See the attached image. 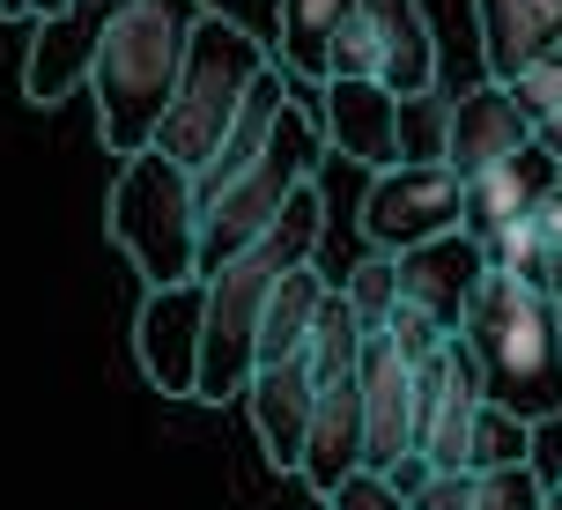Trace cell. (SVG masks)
<instances>
[{
	"instance_id": "1",
	"label": "cell",
	"mask_w": 562,
	"mask_h": 510,
	"mask_svg": "<svg viewBox=\"0 0 562 510\" xmlns=\"http://www.w3.org/2000/svg\"><path fill=\"white\" fill-rule=\"evenodd\" d=\"M318 237H326V200H318V178L289 193L267 237L245 245L237 259H223L215 274H200L207 304H200V385L193 399H237L245 377H252V333H259V311H267V288L289 274V267H311L318 259Z\"/></svg>"
},
{
	"instance_id": "2",
	"label": "cell",
	"mask_w": 562,
	"mask_h": 510,
	"mask_svg": "<svg viewBox=\"0 0 562 510\" xmlns=\"http://www.w3.org/2000/svg\"><path fill=\"white\" fill-rule=\"evenodd\" d=\"M200 15H207V0H126L104 23L82 89L97 97V141L112 148V163H126L156 141V118L178 89Z\"/></svg>"
},
{
	"instance_id": "3",
	"label": "cell",
	"mask_w": 562,
	"mask_h": 510,
	"mask_svg": "<svg viewBox=\"0 0 562 510\" xmlns=\"http://www.w3.org/2000/svg\"><path fill=\"white\" fill-rule=\"evenodd\" d=\"M451 340L474 355L481 399L504 407L510 422L540 429L562 415V340H555V304L548 296H533L510 274H481Z\"/></svg>"
},
{
	"instance_id": "4",
	"label": "cell",
	"mask_w": 562,
	"mask_h": 510,
	"mask_svg": "<svg viewBox=\"0 0 562 510\" xmlns=\"http://www.w3.org/2000/svg\"><path fill=\"white\" fill-rule=\"evenodd\" d=\"M274 59H267V45H259L245 23H223L215 8L193 23V45H186V67H178V89H170L164 118H156V156H170V163L200 170L215 148H223L229 118H237V104H245V89L267 75Z\"/></svg>"
},
{
	"instance_id": "5",
	"label": "cell",
	"mask_w": 562,
	"mask_h": 510,
	"mask_svg": "<svg viewBox=\"0 0 562 510\" xmlns=\"http://www.w3.org/2000/svg\"><path fill=\"white\" fill-rule=\"evenodd\" d=\"M104 229L112 245L140 267L148 288L193 282V252H200V200H193V170L140 148L126 156L112 178V200H104Z\"/></svg>"
},
{
	"instance_id": "6",
	"label": "cell",
	"mask_w": 562,
	"mask_h": 510,
	"mask_svg": "<svg viewBox=\"0 0 562 510\" xmlns=\"http://www.w3.org/2000/svg\"><path fill=\"white\" fill-rule=\"evenodd\" d=\"M311 170H318V118H311V104H281L274 134H267V148H259L252 163L229 178L215 200H200V252H193V274H215L223 259H237L245 245H259L267 237V223H274L281 207H289V193L296 185H311Z\"/></svg>"
},
{
	"instance_id": "7",
	"label": "cell",
	"mask_w": 562,
	"mask_h": 510,
	"mask_svg": "<svg viewBox=\"0 0 562 510\" xmlns=\"http://www.w3.org/2000/svg\"><path fill=\"white\" fill-rule=\"evenodd\" d=\"M459 229V178L445 163H393V170H370V193H363V237L370 252H415L429 237Z\"/></svg>"
},
{
	"instance_id": "8",
	"label": "cell",
	"mask_w": 562,
	"mask_h": 510,
	"mask_svg": "<svg viewBox=\"0 0 562 510\" xmlns=\"http://www.w3.org/2000/svg\"><path fill=\"white\" fill-rule=\"evenodd\" d=\"M200 304H207L200 274L140 296L134 355H140V377H148L164 399H193V385H200Z\"/></svg>"
},
{
	"instance_id": "9",
	"label": "cell",
	"mask_w": 562,
	"mask_h": 510,
	"mask_svg": "<svg viewBox=\"0 0 562 510\" xmlns=\"http://www.w3.org/2000/svg\"><path fill=\"white\" fill-rule=\"evenodd\" d=\"M126 0H59L53 15H37V37H30V59H23V97L30 104H67L82 89L89 59H97V37L112 23Z\"/></svg>"
},
{
	"instance_id": "10",
	"label": "cell",
	"mask_w": 562,
	"mask_h": 510,
	"mask_svg": "<svg viewBox=\"0 0 562 510\" xmlns=\"http://www.w3.org/2000/svg\"><path fill=\"white\" fill-rule=\"evenodd\" d=\"M356 399H363V466L393 474L415 452V370L393 355L385 333H363L356 355Z\"/></svg>"
},
{
	"instance_id": "11",
	"label": "cell",
	"mask_w": 562,
	"mask_h": 510,
	"mask_svg": "<svg viewBox=\"0 0 562 510\" xmlns=\"http://www.w3.org/2000/svg\"><path fill=\"white\" fill-rule=\"evenodd\" d=\"M518 148H533V126L518 118L504 82H474V89H459V97H445V148H437V163L459 185L481 178L488 163L518 156Z\"/></svg>"
},
{
	"instance_id": "12",
	"label": "cell",
	"mask_w": 562,
	"mask_h": 510,
	"mask_svg": "<svg viewBox=\"0 0 562 510\" xmlns=\"http://www.w3.org/2000/svg\"><path fill=\"white\" fill-rule=\"evenodd\" d=\"M318 141L340 148L348 163L363 170H393L407 163L400 148V97L385 82H318Z\"/></svg>"
},
{
	"instance_id": "13",
	"label": "cell",
	"mask_w": 562,
	"mask_h": 510,
	"mask_svg": "<svg viewBox=\"0 0 562 510\" xmlns=\"http://www.w3.org/2000/svg\"><path fill=\"white\" fill-rule=\"evenodd\" d=\"M393 274H400V304L407 311H422L429 326L459 333V311H467L474 282L488 274V259H481V245L467 229H445V237H429L415 252H393Z\"/></svg>"
},
{
	"instance_id": "14",
	"label": "cell",
	"mask_w": 562,
	"mask_h": 510,
	"mask_svg": "<svg viewBox=\"0 0 562 510\" xmlns=\"http://www.w3.org/2000/svg\"><path fill=\"white\" fill-rule=\"evenodd\" d=\"M555 178H562V163L548 156V148H518V156H504V163H488L481 178L459 185V229H467L474 245H488L496 229L526 223Z\"/></svg>"
},
{
	"instance_id": "15",
	"label": "cell",
	"mask_w": 562,
	"mask_h": 510,
	"mask_svg": "<svg viewBox=\"0 0 562 510\" xmlns=\"http://www.w3.org/2000/svg\"><path fill=\"white\" fill-rule=\"evenodd\" d=\"M370 45H378V82L393 89L400 104H415L437 89V30L422 0H356Z\"/></svg>"
},
{
	"instance_id": "16",
	"label": "cell",
	"mask_w": 562,
	"mask_h": 510,
	"mask_svg": "<svg viewBox=\"0 0 562 510\" xmlns=\"http://www.w3.org/2000/svg\"><path fill=\"white\" fill-rule=\"evenodd\" d=\"M356 466H363V399H356V377H340V385H318V399H311V429H304V452H296V474L326 503Z\"/></svg>"
},
{
	"instance_id": "17",
	"label": "cell",
	"mask_w": 562,
	"mask_h": 510,
	"mask_svg": "<svg viewBox=\"0 0 562 510\" xmlns=\"http://www.w3.org/2000/svg\"><path fill=\"white\" fill-rule=\"evenodd\" d=\"M237 399L252 407V429H259V444H267V458L296 474V452H304V429H311V399H318L304 355H289V363H259Z\"/></svg>"
},
{
	"instance_id": "18",
	"label": "cell",
	"mask_w": 562,
	"mask_h": 510,
	"mask_svg": "<svg viewBox=\"0 0 562 510\" xmlns=\"http://www.w3.org/2000/svg\"><path fill=\"white\" fill-rule=\"evenodd\" d=\"M481 23V67L488 82H510L518 67L562 45V0H474Z\"/></svg>"
},
{
	"instance_id": "19",
	"label": "cell",
	"mask_w": 562,
	"mask_h": 510,
	"mask_svg": "<svg viewBox=\"0 0 562 510\" xmlns=\"http://www.w3.org/2000/svg\"><path fill=\"white\" fill-rule=\"evenodd\" d=\"M356 15V0H281V45H267V59H281V82H326V45L340 37V23Z\"/></svg>"
},
{
	"instance_id": "20",
	"label": "cell",
	"mask_w": 562,
	"mask_h": 510,
	"mask_svg": "<svg viewBox=\"0 0 562 510\" xmlns=\"http://www.w3.org/2000/svg\"><path fill=\"white\" fill-rule=\"evenodd\" d=\"M318 296H326V274H318V267H289V274L267 288V311H259V333H252V370L304 355V333H311V318H318Z\"/></svg>"
},
{
	"instance_id": "21",
	"label": "cell",
	"mask_w": 562,
	"mask_h": 510,
	"mask_svg": "<svg viewBox=\"0 0 562 510\" xmlns=\"http://www.w3.org/2000/svg\"><path fill=\"white\" fill-rule=\"evenodd\" d=\"M356 355H363V318L348 311L340 282H326V296H318V318H311V333H304V370H311V385H340V377H356Z\"/></svg>"
},
{
	"instance_id": "22",
	"label": "cell",
	"mask_w": 562,
	"mask_h": 510,
	"mask_svg": "<svg viewBox=\"0 0 562 510\" xmlns=\"http://www.w3.org/2000/svg\"><path fill=\"white\" fill-rule=\"evenodd\" d=\"M504 89H510V104H518V118L533 126V148H548L562 163V45L540 53L533 67H518Z\"/></svg>"
},
{
	"instance_id": "23",
	"label": "cell",
	"mask_w": 562,
	"mask_h": 510,
	"mask_svg": "<svg viewBox=\"0 0 562 510\" xmlns=\"http://www.w3.org/2000/svg\"><path fill=\"white\" fill-rule=\"evenodd\" d=\"M526 437H533V429L526 422H510L504 407H488V399H481L474 407V429H467V474H496V466H526Z\"/></svg>"
},
{
	"instance_id": "24",
	"label": "cell",
	"mask_w": 562,
	"mask_h": 510,
	"mask_svg": "<svg viewBox=\"0 0 562 510\" xmlns=\"http://www.w3.org/2000/svg\"><path fill=\"white\" fill-rule=\"evenodd\" d=\"M340 296H348V311L363 318V333H378L385 318H393V304H400V274H393V259L385 252H370L348 282H340Z\"/></svg>"
},
{
	"instance_id": "25",
	"label": "cell",
	"mask_w": 562,
	"mask_h": 510,
	"mask_svg": "<svg viewBox=\"0 0 562 510\" xmlns=\"http://www.w3.org/2000/svg\"><path fill=\"white\" fill-rule=\"evenodd\" d=\"M467 510H540V474H533V458H526V466L474 474V503H467Z\"/></svg>"
},
{
	"instance_id": "26",
	"label": "cell",
	"mask_w": 562,
	"mask_h": 510,
	"mask_svg": "<svg viewBox=\"0 0 562 510\" xmlns=\"http://www.w3.org/2000/svg\"><path fill=\"white\" fill-rule=\"evenodd\" d=\"M378 333L393 340V355H400L407 370H415V363H429V355H437V348L451 340L445 326H429V318H422V311H407V304H393V318H385Z\"/></svg>"
},
{
	"instance_id": "27",
	"label": "cell",
	"mask_w": 562,
	"mask_h": 510,
	"mask_svg": "<svg viewBox=\"0 0 562 510\" xmlns=\"http://www.w3.org/2000/svg\"><path fill=\"white\" fill-rule=\"evenodd\" d=\"M326 510H407V503L393 496V481H385V474L356 466V474H348V481H340L334 496H326Z\"/></svg>"
},
{
	"instance_id": "28",
	"label": "cell",
	"mask_w": 562,
	"mask_h": 510,
	"mask_svg": "<svg viewBox=\"0 0 562 510\" xmlns=\"http://www.w3.org/2000/svg\"><path fill=\"white\" fill-rule=\"evenodd\" d=\"M467 503H474V474H429L407 496V510H467Z\"/></svg>"
},
{
	"instance_id": "29",
	"label": "cell",
	"mask_w": 562,
	"mask_h": 510,
	"mask_svg": "<svg viewBox=\"0 0 562 510\" xmlns=\"http://www.w3.org/2000/svg\"><path fill=\"white\" fill-rule=\"evenodd\" d=\"M526 288H533V296H548V304L562 296V245H548V237H540V252H533V274H526Z\"/></svg>"
},
{
	"instance_id": "30",
	"label": "cell",
	"mask_w": 562,
	"mask_h": 510,
	"mask_svg": "<svg viewBox=\"0 0 562 510\" xmlns=\"http://www.w3.org/2000/svg\"><path fill=\"white\" fill-rule=\"evenodd\" d=\"M533 229L548 237V245H562V178L540 193V207H533Z\"/></svg>"
},
{
	"instance_id": "31",
	"label": "cell",
	"mask_w": 562,
	"mask_h": 510,
	"mask_svg": "<svg viewBox=\"0 0 562 510\" xmlns=\"http://www.w3.org/2000/svg\"><path fill=\"white\" fill-rule=\"evenodd\" d=\"M385 481H393V496H400V503H407V496H415V488L429 481V458H415V452H407V458H400V466H393V474H385Z\"/></svg>"
},
{
	"instance_id": "32",
	"label": "cell",
	"mask_w": 562,
	"mask_h": 510,
	"mask_svg": "<svg viewBox=\"0 0 562 510\" xmlns=\"http://www.w3.org/2000/svg\"><path fill=\"white\" fill-rule=\"evenodd\" d=\"M59 0H0V15H8V23H37V15H53Z\"/></svg>"
},
{
	"instance_id": "33",
	"label": "cell",
	"mask_w": 562,
	"mask_h": 510,
	"mask_svg": "<svg viewBox=\"0 0 562 510\" xmlns=\"http://www.w3.org/2000/svg\"><path fill=\"white\" fill-rule=\"evenodd\" d=\"M540 510H562V481H555V488H540Z\"/></svg>"
},
{
	"instance_id": "34",
	"label": "cell",
	"mask_w": 562,
	"mask_h": 510,
	"mask_svg": "<svg viewBox=\"0 0 562 510\" xmlns=\"http://www.w3.org/2000/svg\"><path fill=\"white\" fill-rule=\"evenodd\" d=\"M555 340H562V296H555Z\"/></svg>"
}]
</instances>
